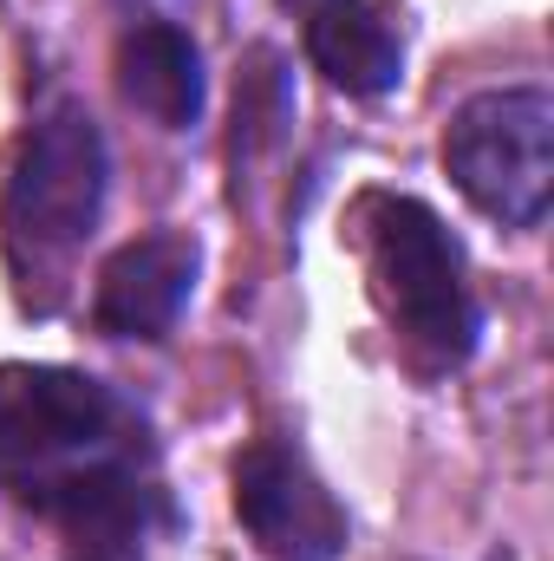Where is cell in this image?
<instances>
[{
    "label": "cell",
    "mask_w": 554,
    "mask_h": 561,
    "mask_svg": "<svg viewBox=\"0 0 554 561\" xmlns=\"http://www.w3.org/2000/svg\"><path fill=\"white\" fill-rule=\"evenodd\" d=\"M105 176H112V157L85 105H53L13 150L0 222H7V262L20 275V300L33 294L39 313L53 307V287H59L53 275H66L79 242L99 229Z\"/></svg>",
    "instance_id": "cell-1"
},
{
    "label": "cell",
    "mask_w": 554,
    "mask_h": 561,
    "mask_svg": "<svg viewBox=\"0 0 554 561\" xmlns=\"http://www.w3.org/2000/svg\"><path fill=\"white\" fill-rule=\"evenodd\" d=\"M359 249H366L372 300L385 307V320L430 366H463L483 333V313L470 300L463 249L437 222V209H424L417 196H366Z\"/></svg>",
    "instance_id": "cell-2"
},
{
    "label": "cell",
    "mask_w": 554,
    "mask_h": 561,
    "mask_svg": "<svg viewBox=\"0 0 554 561\" xmlns=\"http://www.w3.org/2000/svg\"><path fill=\"white\" fill-rule=\"evenodd\" d=\"M443 170L483 216L535 229L554 203V99L542 85L476 92L443 131Z\"/></svg>",
    "instance_id": "cell-3"
},
{
    "label": "cell",
    "mask_w": 554,
    "mask_h": 561,
    "mask_svg": "<svg viewBox=\"0 0 554 561\" xmlns=\"http://www.w3.org/2000/svg\"><path fill=\"white\" fill-rule=\"evenodd\" d=\"M118 399L72 366H0V483L26 503L79 463L118 457Z\"/></svg>",
    "instance_id": "cell-4"
},
{
    "label": "cell",
    "mask_w": 554,
    "mask_h": 561,
    "mask_svg": "<svg viewBox=\"0 0 554 561\" xmlns=\"http://www.w3.org/2000/svg\"><path fill=\"white\" fill-rule=\"evenodd\" d=\"M235 523L268 561L346 556V510L313 477V463L280 437H262L235 457Z\"/></svg>",
    "instance_id": "cell-5"
},
{
    "label": "cell",
    "mask_w": 554,
    "mask_h": 561,
    "mask_svg": "<svg viewBox=\"0 0 554 561\" xmlns=\"http://www.w3.org/2000/svg\"><path fill=\"white\" fill-rule=\"evenodd\" d=\"M203 275V249L183 229H157L125 242L105 268H99V294H92V320L112 340H163L176 327V313L189 307Z\"/></svg>",
    "instance_id": "cell-6"
},
{
    "label": "cell",
    "mask_w": 554,
    "mask_h": 561,
    "mask_svg": "<svg viewBox=\"0 0 554 561\" xmlns=\"http://www.w3.org/2000/svg\"><path fill=\"white\" fill-rule=\"evenodd\" d=\"M53 529L66 561H143L150 542V490L125 457H99L66 470L59 483H46L33 496Z\"/></svg>",
    "instance_id": "cell-7"
},
{
    "label": "cell",
    "mask_w": 554,
    "mask_h": 561,
    "mask_svg": "<svg viewBox=\"0 0 554 561\" xmlns=\"http://www.w3.org/2000/svg\"><path fill=\"white\" fill-rule=\"evenodd\" d=\"M307 59L346 99H385L405 79V39L372 0H313L307 7Z\"/></svg>",
    "instance_id": "cell-8"
},
{
    "label": "cell",
    "mask_w": 554,
    "mask_h": 561,
    "mask_svg": "<svg viewBox=\"0 0 554 561\" xmlns=\"http://www.w3.org/2000/svg\"><path fill=\"white\" fill-rule=\"evenodd\" d=\"M118 92L157 131H189L203 118V99H209L196 39L170 20H150L138 33H125L118 39Z\"/></svg>",
    "instance_id": "cell-9"
},
{
    "label": "cell",
    "mask_w": 554,
    "mask_h": 561,
    "mask_svg": "<svg viewBox=\"0 0 554 561\" xmlns=\"http://www.w3.org/2000/svg\"><path fill=\"white\" fill-rule=\"evenodd\" d=\"M287 7H300V13H307V7H313V0H287Z\"/></svg>",
    "instance_id": "cell-10"
}]
</instances>
